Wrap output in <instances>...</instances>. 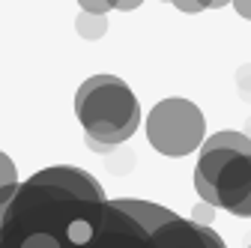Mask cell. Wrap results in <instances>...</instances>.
<instances>
[{
    "label": "cell",
    "instance_id": "16",
    "mask_svg": "<svg viewBox=\"0 0 251 248\" xmlns=\"http://www.w3.org/2000/svg\"><path fill=\"white\" fill-rule=\"evenodd\" d=\"M12 203H0V230H3V222H6V212H9Z\"/></svg>",
    "mask_w": 251,
    "mask_h": 248
},
{
    "label": "cell",
    "instance_id": "4",
    "mask_svg": "<svg viewBox=\"0 0 251 248\" xmlns=\"http://www.w3.org/2000/svg\"><path fill=\"white\" fill-rule=\"evenodd\" d=\"M123 212H129L135 222H141L150 233H155V230H162L165 224H174V222H179L174 212H168V209H162V206H155V203H147V200H114Z\"/></svg>",
    "mask_w": 251,
    "mask_h": 248
},
{
    "label": "cell",
    "instance_id": "6",
    "mask_svg": "<svg viewBox=\"0 0 251 248\" xmlns=\"http://www.w3.org/2000/svg\"><path fill=\"white\" fill-rule=\"evenodd\" d=\"M75 30L78 36L87 42H96L108 33V15H93V12H78L75 18Z\"/></svg>",
    "mask_w": 251,
    "mask_h": 248
},
{
    "label": "cell",
    "instance_id": "12",
    "mask_svg": "<svg viewBox=\"0 0 251 248\" xmlns=\"http://www.w3.org/2000/svg\"><path fill=\"white\" fill-rule=\"evenodd\" d=\"M233 9L239 12V18L251 21V0H233Z\"/></svg>",
    "mask_w": 251,
    "mask_h": 248
},
{
    "label": "cell",
    "instance_id": "3",
    "mask_svg": "<svg viewBox=\"0 0 251 248\" xmlns=\"http://www.w3.org/2000/svg\"><path fill=\"white\" fill-rule=\"evenodd\" d=\"M206 120L188 99H162L147 117V141L168 159H182L203 147Z\"/></svg>",
    "mask_w": 251,
    "mask_h": 248
},
{
    "label": "cell",
    "instance_id": "10",
    "mask_svg": "<svg viewBox=\"0 0 251 248\" xmlns=\"http://www.w3.org/2000/svg\"><path fill=\"white\" fill-rule=\"evenodd\" d=\"M236 87H239V93L251 102V66H242L239 72H236Z\"/></svg>",
    "mask_w": 251,
    "mask_h": 248
},
{
    "label": "cell",
    "instance_id": "15",
    "mask_svg": "<svg viewBox=\"0 0 251 248\" xmlns=\"http://www.w3.org/2000/svg\"><path fill=\"white\" fill-rule=\"evenodd\" d=\"M236 215H242V219H251V195H248V200L236 209Z\"/></svg>",
    "mask_w": 251,
    "mask_h": 248
},
{
    "label": "cell",
    "instance_id": "19",
    "mask_svg": "<svg viewBox=\"0 0 251 248\" xmlns=\"http://www.w3.org/2000/svg\"><path fill=\"white\" fill-rule=\"evenodd\" d=\"M108 3H111V9H114V3H117V0H108Z\"/></svg>",
    "mask_w": 251,
    "mask_h": 248
},
{
    "label": "cell",
    "instance_id": "13",
    "mask_svg": "<svg viewBox=\"0 0 251 248\" xmlns=\"http://www.w3.org/2000/svg\"><path fill=\"white\" fill-rule=\"evenodd\" d=\"M144 3V0H117L114 3V9H123V12H132V9H138Z\"/></svg>",
    "mask_w": 251,
    "mask_h": 248
},
{
    "label": "cell",
    "instance_id": "11",
    "mask_svg": "<svg viewBox=\"0 0 251 248\" xmlns=\"http://www.w3.org/2000/svg\"><path fill=\"white\" fill-rule=\"evenodd\" d=\"M174 6H176L179 12H185V15H198V12H203V6L198 3V0H174Z\"/></svg>",
    "mask_w": 251,
    "mask_h": 248
},
{
    "label": "cell",
    "instance_id": "7",
    "mask_svg": "<svg viewBox=\"0 0 251 248\" xmlns=\"http://www.w3.org/2000/svg\"><path fill=\"white\" fill-rule=\"evenodd\" d=\"M135 168V152L132 149H114L108 156V171L111 174H129Z\"/></svg>",
    "mask_w": 251,
    "mask_h": 248
},
{
    "label": "cell",
    "instance_id": "5",
    "mask_svg": "<svg viewBox=\"0 0 251 248\" xmlns=\"http://www.w3.org/2000/svg\"><path fill=\"white\" fill-rule=\"evenodd\" d=\"M209 149H233V152H242V156H251V138L245 132L225 129V132H215L212 138L203 141L201 152H209Z\"/></svg>",
    "mask_w": 251,
    "mask_h": 248
},
{
    "label": "cell",
    "instance_id": "1",
    "mask_svg": "<svg viewBox=\"0 0 251 248\" xmlns=\"http://www.w3.org/2000/svg\"><path fill=\"white\" fill-rule=\"evenodd\" d=\"M75 117L87 132V141H96L114 149L138 132L141 105L123 78L93 75L75 93Z\"/></svg>",
    "mask_w": 251,
    "mask_h": 248
},
{
    "label": "cell",
    "instance_id": "14",
    "mask_svg": "<svg viewBox=\"0 0 251 248\" xmlns=\"http://www.w3.org/2000/svg\"><path fill=\"white\" fill-rule=\"evenodd\" d=\"M212 209H215V206H209V203H203V206H201V209H198V219H201V222H203V224H206V222H209V212H212Z\"/></svg>",
    "mask_w": 251,
    "mask_h": 248
},
{
    "label": "cell",
    "instance_id": "8",
    "mask_svg": "<svg viewBox=\"0 0 251 248\" xmlns=\"http://www.w3.org/2000/svg\"><path fill=\"white\" fill-rule=\"evenodd\" d=\"M6 185H18V171H15V162L0 149V189Z\"/></svg>",
    "mask_w": 251,
    "mask_h": 248
},
{
    "label": "cell",
    "instance_id": "9",
    "mask_svg": "<svg viewBox=\"0 0 251 248\" xmlns=\"http://www.w3.org/2000/svg\"><path fill=\"white\" fill-rule=\"evenodd\" d=\"M78 6H81V12H93V15H105L111 9L108 0H78Z\"/></svg>",
    "mask_w": 251,
    "mask_h": 248
},
{
    "label": "cell",
    "instance_id": "17",
    "mask_svg": "<svg viewBox=\"0 0 251 248\" xmlns=\"http://www.w3.org/2000/svg\"><path fill=\"white\" fill-rule=\"evenodd\" d=\"M227 3H233V0H212V9H222V6H227Z\"/></svg>",
    "mask_w": 251,
    "mask_h": 248
},
{
    "label": "cell",
    "instance_id": "18",
    "mask_svg": "<svg viewBox=\"0 0 251 248\" xmlns=\"http://www.w3.org/2000/svg\"><path fill=\"white\" fill-rule=\"evenodd\" d=\"M198 3H201L203 9H212V0H198Z\"/></svg>",
    "mask_w": 251,
    "mask_h": 248
},
{
    "label": "cell",
    "instance_id": "2",
    "mask_svg": "<svg viewBox=\"0 0 251 248\" xmlns=\"http://www.w3.org/2000/svg\"><path fill=\"white\" fill-rule=\"evenodd\" d=\"M195 189L203 203L236 215V209L251 195V156L233 149L201 152V162L195 168Z\"/></svg>",
    "mask_w": 251,
    "mask_h": 248
}]
</instances>
